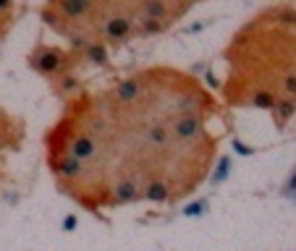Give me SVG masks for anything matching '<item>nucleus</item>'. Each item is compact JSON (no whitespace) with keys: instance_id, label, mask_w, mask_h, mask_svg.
<instances>
[{"instance_id":"1","label":"nucleus","mask_w":296,"mask_h":251,"mask_svg":"<svg viewBox=\"0 0 296 251\" xmlns=\"http://www.w3.org/2000/svg\"><path fill=\"white\" fill-rule=\"evenodd\" d=\"M27 60H29V68L34 74L53 79V76H60V74L68 76V71L74 68L76 55L74 53H63L58 48H50V44H37Z\"/></svg>"},{"instance_id":"2","label":"nucleus","mask_w":296,"mask_h":251,"mask_svg":"<svg viewBox=\"0 0 296 251\" xmlns=\"http://www.w3.org/2000/svg\"><path fill=\"white\" fill-rule=\"evenodd\" d=\"M136 18H150V21H168L173 24L186 11H192V3H171V0H139L134 3Z\"/></svg>"},{"instance_id":"3","label":"nucleus","mask_w":296,"mask_h":251,"mask_svg":"<svg viewBox=\"0 0 296 251\" xmlns=\"http://www.w3.org/2000/svg\"><path fill=\"white\" fill-rule=\"evenodd\" d=\"M173 136L178 142H197L204 136V126H202V118L199 116H178L171 126Z\"/></svg>"},{"instance_id":"4","label":"nucleus","mask_w":296,"mask_h":251,"mask_svg":"<svg viewBox=\"0 0 296 251\" xmlns=\"http://www.w3.org/2000/svg\"><path fill=\"white\" fill-rule=\"evenodd\" d=\"M66 21H71V24H79V18L95 13V6L97 3H89V0H55L50 3Z\"/></svg>"},{"instance_id":"5","label":"nucleus","mask_w":296,"mask_h":251,"mask_svg":"<svg viewBox=\"0 0 296 251\" xmlns=\"http://www.w3.org/2000/svg\"><path fill=\"white\" fill-rule=\"evenodd\" d=\"M97 142H95V136H89V133H76L71 142H68V154L76 157L79 163H89L95 154H97Z\"/></svg>"},{"instance_id":"6","label":"nucleus","mask_w":296,"mask_h":251,"mask_svg":"<svg viewBox=\"0 0 296 251\" xmlns=\"http://www.w3.org/2000/svg\"><path fill=\"white\" fill-rule=\"evenodd\" d=\"M50 165H53L55 175L63 178L66 184H68V180H76V178L84 175V163H79V159L71 157V154H63L60 159H50Z\"/></svg>"},{"instance_id":"7","label":"nucleus","mask_w":296,"mask_h":251,"mask_svg":"<svg viewBox=\"0 0 296 251\" xmlns=\"http://www.w3.org/2000/svg\"><path fill=\"white\" fill-rule=\"evenodd\" d=\"M142 95V84H139V76H129V79H121L116 84V92L113 97L118 100V105H134Z\"/></svg>"},{"instance_id":"8","label":"nucleus","mask_w":296,"mask_h":251,"mask_svg":"<svg viewBox=\"0 0 296 251\" xmlns=\"http://www.w3.org/2000/svg\"><path fill=\"white\" fill-rule=\"evenodd\" d=\"M139 196H142V191L136 186V180H131V178H123L113 186V204H131Z\"/></svg>"},{"instance_id":"9","label":"nucleus","mask_w":296,"mask_h":251,"mask_svg":"<svg viewBox=\"0 0 296 251\" xmlns=\"http://www.w3.org/2000/svg\"><path fill=\"white\" fill-rule=\"evenodd\" d=\"M142 196L147 199V201H152V204H163V201H168V199H173L171 196V186L165 184V180H147L144 184V189H142Z\"/></svg>"},{"instance_id":"10","label":"nucleus","mask_w":296,"mask_h":251,"mask_svg":"<svg viewBox=\"0 0 296 251\" xmlns=\"http://www.w3.org/2000/svg\"><path fill=\"white\" fill-rule=\"evenodd\" d=\"M171 29L168 21H150V18H136V37H155Z\"/></svg>"},{"instance_id":"11","label":"nucleus","mask_w":296,"mask_h":251,"mask_svg":"<svg viewBox=\"0 0 296 251\" xmlns=\"http://www.w3.org/2000/svg\"><path fill=\"white\" fill-rule=\"evenodd\" d=\"M84 60L87 63H92V65H105L110 60V53H108V44L95 39L92 44H89V50L84 53Z\"/></svg>"},{"instance_id":"12","label":"nucleus","mask_w":296,"mask_h":251,"mask_svg":"<svg viewBox=\"0 0 296 251\" xmlns=\"http://www.w3.org/2000/svg\"><path fill=\"white\" fill-rule=\"evenodd\" d=\"M272 112H276L278 123L283 126L286 121H291V118L296 116V100H293V97H281V100L276 102V107H272Z\"/></svg>"},{"instance_id":"13","label":"nucleus","mask_w":296,"mask_h":251,"mask_svg":"<svg viewBox=\"0 0 296 251\" xmlns=\"http://www.w3.org/2000/svg\"><path fill=\"white\" fill-rule=\"evenodd\" d=\"M144 136H147V144H152V147H168V126H163V123L150 126Z\"/></svg>"},{"instance_id":"14","label":"nucleus","mask_w":296,"mask_h":251,"mask_svg":"<svg viewBox=\"0 0 296 251\" xmlns=\"http://www.w3.org/2000/svg\"><path fill=\"white\" fill-rule=\"evenodd\" d=\"M210 207V201L207 199H199V201H194V204H189V207L184 210V215L186 217H199V215H204V210Z\"/></svg>"},{"instance_id":"15","label":"nucleus","mask_w":296,"mask_h":251,"mask_svg":"<svg viewBox=\"0 0 296 251\" xmlns=\"http://www.w3.org/2000/svg\"><path fill=\"white\" fill-rule=\"evenodd\" d=\"M228 170H231V157H223L220 165H218V170H215V175L210 178V184H220V180L228 175Z\"/></svg>"},{"instance_id":"16","label":"nucleus","mask_w":296,"mask_h":251,"mask_svg":"<svg viewBox=\"0 0 296 251\" xmlns=\"http://www.w3.org/2000/svg\"><path fill=\"white\" fill-rule=\"evenodd\" d=\"M231 147H234V152H236V154H241V157H249V154L255 152L252 147H246V144H244V142H239V139H234V142H231Z\"/></svg>"},{"instance_id":"17","label":"nucleus","mask_w":296,"mask_h":251,"mask_svg":"<svg viewBox=\"0 0 296 251\" xmlns=\"http://www.w3.org/2000/svg\"><path fill=\"white\" fill-rule=\"evenodd\" d=\"M76 225H79V217H76V215H66V217H63V231H66V233H74Z\"/></svg>"},{"instance_id":"18","label":"nucleus","mask_w":296,"mask_h":251,"mask_svg":"<svg viewBox=\"0 0 296 251\" xmlns=\"http://www.w3.org/2000/svg\"><path fill=\"white\" fill-rule=\"evenodd\" d=\"M58 84H60V89H63V92H71V89H76V86H79V81H76L74 76H63Z\"/></svg>"},{"instance_id":"19","label":"nucleus","mask_w":296,"mask_h":251,"mask_svg":"<svg viewBox=\"0 0 296 251\" xmlns=\"http://www.w3.org/2000/svg\"><path fill=\"white\" fill-rule=\"evenodd\" d=\"M286 189H288V194H296V173L288 178V184H286Z\"/></svg>"},{"instance_id":"20","label":"nucleus","mask_w":296,"mask_h":251,"mask_svg":"<svg viewBox=\"0 0 296 251\" xmlns=\"http://www.w3.org/2000/svg\"><path fill=\"white\" fill-rule=\"evenodd\" d=\"M207 84H210V86H220V84H218V79H215L213 74H207Z\"/></svg>"}]
</instances>
